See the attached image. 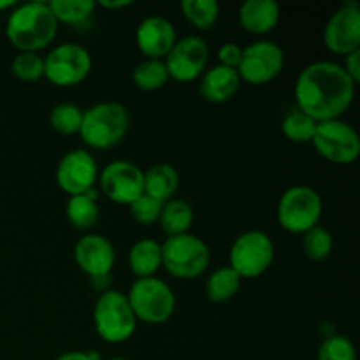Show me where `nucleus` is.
I'll return each instance as SVG.
<instances>
[{
  "instance_id": "nucleus-2",
  "label": "nucleus",
  "mask_w": 360,
  "mask_h": 360,
  "mask_svg": "<svg viewBox=\"0 0 360 360\" xmlns=\"http://www.w3.org/2000/svg\"><path fill=\"white\" fill-rule=\"evenodd\" d=\"M58 34V21L48 2L18 4L11 9L6 35L11 44L25 53H39L48 48Z\"/></svg>"
},
{
  "instance_id": "nucleus-27",
  "label": "nucleus",
  "mask_w": 360,
  "mask_h": 360,
  "mask_svg": "<svg viewBox=\"0 0 360 360\" xmlns=\"http://www.w3.org/2000/svg\"><path fill=\"white\" fill-rule=\"evenodd\" d=\"M169 77L164 60H144L134 69L132 81L139 90L157 91L167 84Z\"/></svg>"
},
{
  "instance_id": "nucleus-14",
  "label": "nucleus",
  "mask_w": 360,
  "mask_h": 360,
  "mask_svg": "<svg viewBox=\"0 0 360 360\" xmlns=\"http://www.w3.org/2000/svg\"><path fill=\"white\" fill-rule=\"evenodd\" d=\"M323 44L334 55L347 56L360 49V7L359 2H345L323 28Z\"/></svg>"
},
{
  "instance_id": "nucleus-7",
  "label": "nucleus",
  "mask_w": 360,
  "mask_h": 360,
  "mask_svg": "<svg viewBox=\"0 0 360 360\" xmlns=\"http://www.w3.org/2000/svg\"><path fill=\"white\" fill-rule=\"evenodd\" d=\"M278 221L292 234H304L320 224L323 213L322 197L315 188L295 185L285 190L278 202Z\"/></svg>"
},
{
  "instance_id": "nucleus-3",
  "label": "nucleus",
  "mask_w": 360,
  "mask_h": 360,
  "mask_svg": "<svg viewBox=\"0 0 360 360\" xmlns=\"http://www.w3.org/2000/svg\"><path fill=\"white\" fill-rule=\"evenodd\" d=\"M130 116L125 105L118 102H98L83 111L79 136L88 148L111 150L125 139Z\"/></svg>"
},
{
  "instance_id": "nucleus-33",
  "label": "nucleus",
  "mask_w": 360,
  "mask_h": 360,
  "mask_svg": "<svg viewBox=\"0 0 360 360\" xmlns=\"http://www.w3.org/2000/svg\"><path fill=\"white\" fill-rule=\"evenodd\" d=\"M162 206H164V202H160V200L143 193V195L137 197V199L130 204L129 210H130V214H132V218L137 221V224L151 225V224H157L158 218H160Z\"/></svg>"
},
{
  "instance_id": "nucleus-34",
  "label": "nucleus",
  "mask_w": 360,
  "mask_h": 360,
  "mask_svg": "<svg viewBox=\"0 0 360 360\" xmlns=\"http://www.w3.org/2000/svg\"><path fill=\"white\" fill-rule=\"evenodd\" d=\"M243 48L241 46L234 44V42H225L220 46L217 56H218V65L229 67V69H238L239 62H241Z\"/></svg>"
},
{
  "instance_id": "nucleus-38",
  "label": "nucleus",
  "mask_w": 360,
  "mask_h": 360,
  "mask_svg": "<svg viewBox=\"0 0 360 360\" xmlns=\"http://www.w3.org/2000/svg\"><path fill=\"white\" fill-rule=\"evenodd\" d=\"M16 6H18V2H14V0H0V13L14 9Z\"/></svg>"
},
{
  "instance_id": "nucleus-29",
  "label": "nucleus",
  "mask_w": 360,
  "mask_h": 360,
  "mask_svg": "<svg viewBox=\"0 0 360 360\" xmlns=\"http://www.w3.org/2000/svg\"><path fill=\"white\" fill-rule=\"evenodd\" d=\"M315 120L309 118L308 115H304L299 109H294L292 112H288L283 118V123H281L283 136L295 144L311 143L313 136H315Z\"/></svg>"
},
{
  "instance_id": "nucleus-32",
  "label": "nucleus",
  "mask_w": 360,
  "mask_h": 360,
  "mask_svg": "<svg viewBox=\"0 0 360 360\" xmlns=\"http://www.w3.org/2000/svg\"><path fill=\"white\" fill-rule=\"evenodd\" d=\"M316 360H357V354L350 338L343 334H330L319 347Z\"/></svg>"
},
{
  "instance_id": "nucleus-19",
  "label": "nucleus",
  "mask_w": 360,
  "mask_h": 360,
  "mask_svg": "<svg viewBox=\"0 0 360 360\" xmlns=\"http://www.w3.org/2000/svg\"><path fill=\"white\" fill-rule=\"evenodd\" d=\"M280 4L274 0H246L239 7V25L253 35L271 34L280 23Z\"/></svg>"
},
{
  "instance_id": "nucleus-26",
  "label": "nucleus",
  "mask_w": 360,
  "mask_h": 360,
  "mask_svg": "<svg viewBox=\"0 0 360 360\" xmlns=\"http://www.w3.org/2000/svg\"><path fill=\"white\" fill-rule=\"evenodd\" d=\"M181 11L185 20L200 32L211 30L220 16V6L214 0H183Z\"/></svg>"
},
{
  "instance_id": "nucleus-4",
  "label": "nucleus",
  "mask_w": 360,
  "mask_h": 360,
  "mask_svg": "<svg viewBox=\"0 0 360 360\" xmlns=\"http://www.w3.org/2000/svg\"><path fill=\"white\" fill-rule=\"evenodd\" d=\"M162 267L178 280H193L204 274L211 260L210 248L197 236H171L162 243Z\"/></svg>"
},
{
  "instance_id": "nucleus-1",
  "label": "nucleus",
  "mask_w": 360,
  "mask_h": 360,
  "mask_svg": "<svg viewBox=\"0 0 360 360\" xmlns=\"http://www.w3.org/2000/svg\"><path fill=\"white\" fill-rule=\"evenodd\" d=\"M355 88L357 84L340 63L313 62L301 70L295 81V109L316 123L338 120L354 102Z\"/></svg>"
},
{
  "instance_id": "nucleus-25",
  "label": "nucleus",
  "mask_w": 360,
  "mask_h": 360,
  "mask_svg": "<svg viewBox=\"0 0 360 360\" xmlns=\"http://www.w3.org/2000/svg\"><path fill=\"white\" fill-rule=\"evenodd\" d=\"M48 6L58 25H81L90 20L97 9L94 0H51Z\"/></svg>"
},
{
  "instance_id": "nucleus-28",
  "label": "nucleus",
  "mask_w": 360,
  "mask_h": 360,
  "mask_svg": "<svg viewBox=\"0 0 360 360\" xmlns=\"http://www.w3.org/2000/svg\"><path fill=\"white\" fill-rule=\"evenodd\" d=\"M333 248V234L322 225H316L302 234V250H304V255L313 262H322V260L329 259Z\"/></svg>"
},
{
  "instance_id": "nucleus-24",
  "label": "nucleus",
  "mask_w": 360,
  "mask_h": 360,
  "mask_svg": "<svg viewBox=\"0 0 360 360\" xmlns=\"http://www.w3.org/2000/svg\"><path fill=\"white\" fill-rule=\"evenodd\" d=\"M241 276L229 266L213 271L206 281V295L214 304H221L238 295L241 288Z\"/></svg>"
},
{
  "instance_id": "nucleus-9",
  "label": "nucleus",
  "mask_w": 360,
  "mask_h": 360,
  "mask_svg": "<svg viewBox=\"0 0 360 360\" xmlns=\"http://www.w3.org/2000/svg\"><path fill=\"white\" fill-rule=\"evenodd\" d=\"M311 144L320 157L338 165L354 164L360 155L357 130L341 118L316 123Z\"/></svg>"
},
{
  "instance_id": "nucleus-20",
  "label": "nucleus",
  "mask_w": 360,
  "mask_h": 360,
  "mask_svg": "<svg viewBox=\"0 0 360 360\" xmlns=\"http://www.w3.org/2000/svg\"><path fill=\"white\" fill-rule=\"evenodd\" d=\"M129 267L137 280L153 278L162 267V246L155 239H141L129 252Z\"/></svg>"
},
{
  "instance_id": "nucleus-22",
  "label": "nucleus",
  "mask_w": 360,
  "mask_h": 360,
  "mask_svg": "<svg viewBox=\"0 0 360 360\" xmlns=\"http://www.w3.org/2000/svg\"><path fill=\"white\" fill-rule=\"evenodd\" d=\"M67 220L70 221L74 229L79 231H90L97 225L98 217H101V210L97 204V190H90L81 195L69 197L65 206Z\"/></svg>"
},
{
  "instance_id": "nucleus-36",
  "label": "nucleus",
  "mask_w": 360,
  "mask_h": 360,
  "mask_svg": "<svg viewBox=\"0 0 360 360\" xmlns=\"http://www.w3.org/2000/svg\"><path fill=\"white\" fill-rule=\"evenodd\" d=\"M55 360H98L95 354H90V352H65V354L58 355Z\"/></svg>"
},
{
  "instance_id": "nucleus-10",
  "label": "nucleus",
  "mask_w": 360,
  "mask_h": 360,
  "mask_svg": "<svg viewBox=\"0 0 360 360\" xmlns=\"http://www.w3.org/2000/svg\"><path fill=\"white\" fill-rule=\"evenodd\" d=\"M90 70V53L79 44L63 42L44 56V77L58 88H70L83 83Z\"/></svg>"
},
{
  "instance_id": "nucleus-6",
  "label": "nucleus",
  "mask_w": 360,
  "mask_h": 360,
  "mask_svg": "<svg viewBox=\"0 0 360 360\" xmlns=\"http://www.w3.org/2000/svg\"><path fill=\"white\" fill-rule=\"evenodd\" d=\"M127 299L137 322L160 326L169 322L174 315L176 295L160 278L136 280L127 294Z\"/></svg>"
},
{
  "instance_id": "nucleus-16",
  "label": "nucleus",
  "mask_w": 360,
  "mask_h": 360,
  "mask_svg": "<svg viewBox=\"0 0 360 360\" xmlns=\"http://www.w3.org/2000/svg\"><path fill=\"white\" fill-rule=\"evenodd\" d=\"M74 260L76 266L91 278V281L105 280L115 267V248L105 236L90 232L74 246Z\"/></svg>"
},
{
  "instance_id": "nucleus-11",
  "label": "nucleus",
  "mask_w": 360,
  "mask_h": 360,
  "mask_svg": "<svg viewBox=\"0 0 360 360\" xmlns=\"http://www.w3.org/2000/svg\"><path fill=\"white\" fill-rule=\"evenodd\" d=\"M285 65V53L276 42L257 41L243 48L241 62L238 65V74L241 81L253 86H262L271 83L281 74Z\"/></svg>"
},
{
  "instance_id": "nucleus-30",
  "label": "nucleus",
  "mask_w": 360,
  "mask_h": 360,
  "mask_svg": "<svg viewBox=\"0 0 360 360\" xmlns=\"http://www.w3.org/2000/svg\"><path fill=\"white\" fill-rule=\"evenodd\" d=\"M81 120H83V109L76 104H58L49 112V125L55 132L62 136H74L79 134Z\"/></svg>"
},
{
  "instance_id": "nucleus-31",
  "label": "nucleus",
  "mask_w": 360,
  "mask_h": 360,
  "mask_svg": "<svg viewBox=\"0 0 360 360\" xmlns=\"http://www.w3.org/2000/svg\"><path fill=\"white\" fill-rule=\"evenodd\" d=\"M14 76L25 83H34L44 77V58L39 53L20 51L11 62Z\"/></svg>"
},
{
  "instance_id": "nucleus-8",
  "label": "nucleus",
  "mask_w": 360,
  "mask_h": 360,
  "mask_svg": "<svg viewBox=\"0 0 360 360\" xmlns=\"http://www.w3.org/2000/svg\"><path fill=\"white\" fill-rule=\"evenodd\" d=\"M274 260V243L266 232H243L231 246L229 267L243 278H259L266 273Z\"/></svg>"
},
{
  "instance_id": "nucleus-17",
  "label": "nucleus",
  "mask_w": 360,
  "mask_h": 360,
  "mask_svg": "<svg viewBox=\"0 0 360 360\" xmlns=\"http://www.w3.org/2000/svg\"><path fill=\"white\" fill-rule=\"evenodd\" d=\"M176 41L178 34L167 18L150 16L137 27L136 44L146 60H164Z\"/></svg>"
},
{
  "instance_id": "nucleus-15",
  "label": "nucleus",
  "mask_w": 360,
  "mask_h": 360,
  "mask_svg": "<svg viewBox=\"0 0 360 360\" xmlns=\"http://www.w3.org/2000/svg\"><path fill=\"white\" fill-rule=\"evenodd\" d=\"M55 178L60 190L70 197L90 192L98 179L97 160L86 150L69 151L60 158Z\"/></svg>"
},
{
  "instance_id": "nucleus-18",
  "label": "nucleus",
  "mask_w": 360,
  "mask_h": 360,
  "mask_svg": "<svg viewBox=\"0 0 360 360\" xmlns=\"http://www.w3.org/2000/svg\"><path fill=\"white\" fill-rule=\"evenodd\" d=\"M241 86V77L238 70L224 65H214L204 70L200 76L199 94L200 97L211 104H224L229 102Z\"/></svg>"
},
{
  "instance_id": "nucleus-21",
  "label": "nucleus",
  "mask_w": 360,
  "mask_h": 360,
  "mask_svg": "<svg viewBox=\"0 0 360 360\" xmlns=\"http://www.w3.org/2000/svg\"><path fill=\"white\" fill-rule=\"evenodd\" d=\"M179 188V174L172 165L157 164L144 172V193L160 202L174 199Z\"/></svg>"
},
{
  "instance_id": "nucleus-23",
  "label": "nucleus",
  "mask_w": 360,
  "mask_h": 360,
  "mask_svg": "<svg viewBox=\"0 0 360 360\" xmlns=\"http://www.w3.org/2000/svg\"><path fill=\"white\" fill-rule=\"evenodd\" d=\"M162 231L171 236L186 234L193 224V207L183 199H171L162 206L160 218H158Z\"/></svg>"
},
{
  "instance_id": "nucleus-35",
  "label": "nucleus",
  "mask_w": 360,
  "mask_h": 360,
  "mask_svg": "<svg viewBox=\"0 0 360 360\" xmlns=\"http://www.w3.org/2000/svg\"><path fill=\"white\" fill-rule=\"evenodd\" d=\"M341 67H343L345 72L354 79V83L357 84L360 81V49L354 53H348V55L345 56V62Z\"/></svg>"
},
{
  "instance_id": "nucleus-37",
  "label": "nucleus",
  "mask_w": 360,
  "mask_h": 360,
  "mask_svg": "<svg viewBox=\"0 0 360 360\" xmlns=\"http://www.w3.org/2000/svg\"><path fill=\"white\" fill-rule=\"evenodd\" d=\"M97 6L104 7V9H123V7H129L132 6V0H98V2H95Z\"/></svg>"
},
{
  "instance_id": "nucleus-5",
  "label": "nucleus",
  "mask_w": 360,
  "mask_h": 360,
  "mask_svg": "<svg viewBox=\"0 0 360 360\" xmlns=\"http://www.w3.org/2000/svg\"><path fill=\"white\" fill-rule=\"evenodd\" d=\"M94 326L105 343L118 345L130 340L137 329V320L127 294L118 290L102 292L94 306Z\"/></svg>"
},
{
  "instance_id": "nucleus-39",
  "label": "nucleus",
  "mask_w": 360,
  "mask_h": 360,
  "mask_svg": "<svg viewBox=\"0 0 360 360\" xmlns=\"http://www.w3.org/2000/svg\"><path fill=\"white\" fill-rule=\"evenodd\" d=\"M108 360H129V359H122V357H112V359H108Z\"/></svg>"
},
{
  "instance_id": "nucleus-13",
  "label": "nucleus",
  "mask_w": 360,
  "mask_h": 360,
  "mask_svg": "<svg viewBox=\"0 0 360 360\" xmlns=\"http://www.w3.org/2000/svg\"><path fill=\"white\" fill-rule=\"evenodd\" d=\"M210 60V48L199 35L178 39L164 58L169 77L179 83H190L200 77Z\"/></svg>"
},
{
  "instance_id": "nucleus-12",
  "label": "nucleus",
  "mask_w": 360,
  "mask_h": 360,
  "mask_svg": "<svg viewBox=\"0 0 360 360\" xmlns=\"http://www.w3.org/2000/svg\"><path fill=\"white\" fill-rule=\"evenodd\" d=\"M102 193L115 204L130 206L144 193V171L127 160H115L98 171Z\"/></svg>"
}]
</instances>
